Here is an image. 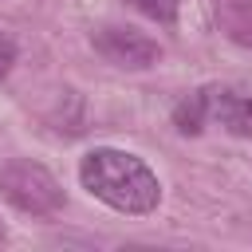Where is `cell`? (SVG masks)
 <instances>
[{
    "label": "cell",
    "mask_w": 252,
    "mask_h": 252,
    "mask_svg": "<svg viewBox=\"0 0 252 252\" xmlns=\"http://www.w3.org/2000/svg\"><path fill=\"white\" fill-rule=\"evenodd\" d=\"M79 181L91 197H98L102 205L130 213V217L154 213L161 201V185H158L154 169L126 150H106V146L91 150L79 161Z\"/></svg>",
    "instance_id": "6da1fadb"
},
{
    "label": "cell",
    "mask_w": 252,
    "mask_h": 252,
    "mask_svg": "<svg viewBox=\"0 0 252 252\" xmlns=\"http://www.w3.org/2000/svg\"><path fill=\"white\" fill-rule=\"evenodd\" d=\"M0 193L28 217H51L63 209V189L39 161H8L0 169Z\"/></svg>",
    "instance_id": "7a4b0ae2"
},
{
    "label": "cell",
    "mask_w": 252,
    "mask_h": 252,
    "mask_svg": "<svg viewBox=\"0 0 252 252\" xmlns=\"http://www.w3.org/2000/svg\"><path fill=\"white\" fill-rule=\"evenodd\" d=\"M91 39H94V51H98L102 59H110L114 67H126V71H146V67H154V63L161 59V47H158L150 35L134 32V28H114V24H106V28H98Z\"/></svg>",
    "instance_id": "3957f363"
},
{
    "label": "cell",
    "mask_w": 252,
    "mask_h": 252,
    "mask_svg": "<svg viewBox=\"0 0 252 252\" xmlns=\"http://www.w3.org/2000/svg\"><path fill=\"white\" fill-rule=\"evenodd\" d=\"M209 118H217L228 134L252 138V98L236 91H209Z\"/></svg>",
    "instance_id": "277c9868"
},
{
    "label": "cell",
    "mask_w": 252,
    "mask_h": 252,
    "mask_svg": "<svg viewBox=\"0 0 252 252\" xmlns=\"http://www.w3.org/2000/svg\"><path fill=\"white\" fill-rule=\"evenodd\" d=\"M217 24L232 43L252 47V0H217Z\"/></svg>",
    "instance_id": "5b68a950"
},
{
    "label": "cell",
    "mask_w": 252,
    "mask_h": 252,
    "mask_svg": "<svg viewBox=\"0 0 252 252\" xmlns=\"http://www.w3.org/2000/svg\"><path fill=\"white\" fill-rule=\"evenodd\" d=\"M205 118H209V91H197V94H189L173 106V126L181 134H201Z\"/></svg>",
    "instance_id": "8992f818"
},
{
    "label": "cell",
    "mask_w": 252,
    "mask_h": 252,
    "mask_svg": "<svg viewBox=\"0 0 252 252\" xmlns=\"http://www.w3.org/2000/svg\"><path fill=\"white\" fill-rule=\"evenodd\" d=\"M142 16H150V20H158V24H169L173 16H177V0H130Z\"/></svg>",
    "instance_id": "52a82bcc"
},
{
    "label": "cell",
    "mask_w": 252,
    "mask_h": 252,
    "mask_svg": "<svg viewBox=\"0 0 252 252\" xmlns=\"http://www.w3.org/2000/svg\"><path fill=\"white\" fill-rule=\"evenodd\" d=\"M12 63H16V43L12 39H0V79L12 71Z\"/></svg>",
    "instance_id": "ba28073f"
},
{
    "label": "cell",
    "mask_w": 252,
    "mask_h": 252,
    "mask_svg": "<svg viewBox=\"0 0 252 252\" xmlns=\"http://www.w3.org/2000/svg\"><path fill=\"white\" fill-rule=\"evenodd\" d=\"M0 240H4V224H0Z\"/></svg>",
    "instance_id": "9c48e42d"
}]
</instances>
